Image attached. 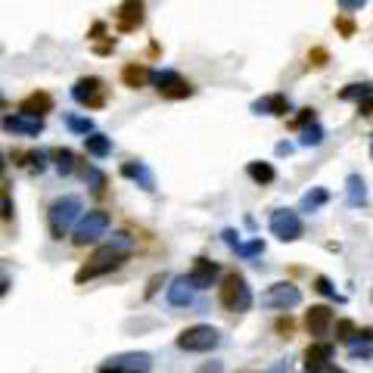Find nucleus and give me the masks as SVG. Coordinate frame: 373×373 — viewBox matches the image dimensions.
Listing matches in <instances>:
<instances>
[{"instance_id": "nucleus-22", "label": "nucleus", "mask_w": 373, "mask_h": 373, "mask_svg": "<svg viewBox=\"0 0 373 373\" xmlns=\"http://www.w3.org/2000/svg\"><path fill=\"white\" fill-rule=\"evenodd\" d=\"M348 352H352V358H361V361L370 358L373 354V329H361V333L348 342Z\"/></svg>"}, {"instance_id": "nucleus-1", "label": "nucleus", "mask_w": 373, "mask_h": 373, "mask_svg": "<svg viewBox=\"0 0 373 373\" xmlns=\"http://www.w3.org/2000/svg\"><path fill=\"white\" fill-rule=\"evenodd\" d=\"M81 211H84V205H81L78 196H59V199H53V202H50V209H47L50 236H53V240H62V236L72 230V224H78L81 218H84Z\"/></svg>"}, {"instance_id": "nucleus-2", "label": "nucleus", "mask_w": 373, "mask_h": 373, "mask_svg": "<svg viewBox=\"0 0 373 373\" xmlns=\"http://www.w3.org/2000/svg\"><path fill=\"white\" fill-rule=\"evenodd\" d=\"M124 261H128V252H122V249H115L112 242H106V246H99L97 252H93V258L87 261V265L78 267L75 283H87V280H93V277H103V274L122 267Z\"/></svg>"}, {"instance_id": "nucleus-5", "label": "nucleus", "mask_w": 373, "mask_h": 373, "mask_svg": "<svg viewBox=\"0 0 373 373\" xmlns=\"http://www.w3.org/2000/svg\"><path fill=\"white\" fill-rule=\"evenodd\" d=\"M218 342H221V333H218L215 327H209V323H193V327L180 329L178 336V348L180 352H211V348H218Z\"/></svg>"}, {"instance_id": "nucleus-19", "label": "nucleus", "mask_w": 373, "mask_h": 373, "mask_svg": "<svg viewBox=\"0 0 373 373\" xmlns=\"http://www.w3.org/2000/svg\"><path fill=\"white\" fill-rule=\"evenodd\" d=\"M122 174L124 178H131V180H137L143 190H155V180H153V174H149V168L143 165V162H124Z\"/></svg>"}, {"instance_id": "nucleus-31", "label": "nucleus", "mask_w": 373, "mask_h": 373, "mask_svg": "<svg viewBox=\"0 0 373 373\" xmlns=\"http://www.w3.org/2000/svg\"><path fill=\"white\" fill-rule=\"evenodd\" d=\"M66 124L75 131V134H93V122L90 118H78V115H66Z\"/></svg>"}, {"instance_id": "nucleus-18", "label": "nucleus", "mask_w": 373, "mask_h": 373, "mask_svg": "<svg viewBox=\"0 0 373 373\" xmlns=\"http://www.w3.org/2000/svg\"><path fill=\"white\" fill-rule=\"evenodd\" d=\"M122 81L128 87H146L149 81H153V68L143 66V62H128V66L122 68Z\"/></svg>"}, {"instance_id": "nucleus-15", "label": "nucleus", "mask_w": 373, "mask_h": 373, "mask_svg": "<svg viewBox=\"0 0 373 373\" xmlns=\"http://www.w3.org/2000/svg\"><path fill=\"white\" fill-rule=\"evenodd\" d=\"M329 361H333V345H329V342L317 339L305 348V367H308V373H317L321 367H327Z\"/></svg>"}, {"instance_id": "nucleus-4", "label": "nucleus", "mask_w": 373, "mask_h": 373, "mask_svg": "<svg viewBox=\"0 0 373 373\" xmlns=\"http://www.w3.org/2000/svg\"><path fill=\"white\" fill-rule=\"evenodd\" d=\"M109 211L106 209H93V211H87L84 218L78 221V227H75V236H72V242L78 249H84V246H93V242L99 240V236H106V230H109Z\"/></svg>"}, {"instance_id": "nucleus-8", "label": "nucleus", "mask_w": 373, "mask_h": 373, "mask_svg": "<svg viewBox=\"0 0 373 373\" xmlns=\"http://www.w3.org/2000/svg\"><path fill=\"white\" fill-rule=\"evenodd\" d=\"M153 84H155V90H159V97H165V99L193 97V84L180 78L178 72H171V68H165V72H153Z\"/></svg>"}, {"instance_id": "nucleus-38", "label": "nucleus", "mask_w": 373, "mask_h": 373, "mask_svg": "<svg viewBox=\"0 0 373 373\" xmlns=\"http://www.w3.org/2000/svg\"><path fill=\"white\" fill-rule=\"evenodd\" d=\"M292 329H296V323H292L289 317H280V321H277V333H283V339H289Z\"/></svg>"}, {"instance_id": "nucleus-37", "label": "nucleus", "mask_w": 373, "mask_h": 373, "mask_svg": "<svg viewBox=\"0 0 373 373\" xmlns=\"http://www.w3.org/2000/svg\"><path fill=\"white\" fill-rule=\"evenodd\" d=\"M308 62H311V66H317V68H321L323 62H327V50L314 47V50H311V53H308Z\"/></svg>"}, {"instance_id": "nucleus-29", "label": "nucleus", "mask_w": 373, "mask_h": 373, "mask_svg": "<svg viewBox=\"0 0 373 373\" xmlns=\"http://www.w3.org/2000/svg\"><path fill=\"white\" fill-rule=\"evenodd\" d=\"M323 143V128L321 124H308V128H302V146H321Z\"/></svg>"}, {"instance_id": "nucleus-9", "label": "nucleus", "mask_w": 373, "mask_h": 373, "mask_svg": "<svg viewBox=\"0 0 373 373\" xmlns=\"http://www.w3.org/2000/svg\"><path fill=\"white\" fill-rule=\"evenodd\" d=\"M302 302V292L296 283H274L261 292V305L265 308H277V311H289Z\"/></svg>"}, {"instance_id": "nucleus-44", "label": "nucleus", "mask_w": 373, "mask_h": 373, "mask_svg": "<svg viewBox=\"0 0 373 373\" xmlns=\"http://www.w3.org/2000/svg\"><path fill=\"white\" fill-rule=\"evenodd\" d=\"M370 159H373V140H370Z\"/></svg>"}, {"instance_id": "nucleus-20", "label": "nucleus", "mask_w": 373, "mask_h": 373, "mask_svg": "<svg viewBox=\"0 0 373 373\" xmlns=\"http://www.w3.org/2000/svg\"><path fill=\"white\" fill-rule=\"evenodd\" d=\"M50 109H53V97L44 93V90H37V93H31V97L22 99V112H28V115H41L44 118Z\"/></svg>"}, {"instance_id": "nucleus-24", "label": "nucleus", "mask_w": 373, "mask_h": 373, "mask_svg": "<svg viewBox=\"0 0 373 373\" xmlns=\"http://www.w3.org/2000/svg\"><path fill=\"white\" fill-rule=\"evenodd\" d=\"M345 196H348V205H364L367 202V186H364V178H361V174H348Z\"/></svg>"}, {"instance_id": "nucleus-32", "label": "nucleus", "mask_w": 373, "mask_h": 373, "mask_svg": "<svg viewBox=\"0 0 373 373\" xmlns=\"http://www.w3.org/2000/svg\"><path fill=\"white\" fill-rule=\"evenodd\" d=\"M84 180L90 184V190H93V193H103V186H106L103 171H97V168H84Z\"/></svg>"}, {"instance_id": "nucleus-14", "label": "nucleus", "mask_w": 373, "mask_h": 373, "mask_svg": "<svg viewBox=\"0 0 373 373\" xmlns=\"http://www.w3.org/2000/svg\"><path fill=\"white\" fill-rule=\"evenodd\" d=\"M218 274H221V267H218L215 261H209V258H196L186 277H190V283L196 286V289H209V286L215 283Z\"/></svg>"}, {"instance_id": "nucleus-12", "label": "nucleus", "mask_w": 373, "mask_h": 373, "mask_svg": "<svg viewBox=\"0 0 373 373\" xmlns=\"http://www.w3.org/2000/svg\"><path fill=\"white\" fill-rule=\"evenodd\" d=\"M305 327H308V333L314 339H323L329 333V327H333V308L329 305H311L308 314H305Z\"/></svg>"}, {"instance_id": "nucleus-16", "label": "nucleus", "mask_w": 373, "mask_h": 373, "mask_svg": "<svg viewBox=\"0 0 373 373\" xmlns=\"http://www.w3.org/2000/svg\"><path fill=\"white\" fill-rule=\"evenodd\" d=\"M292 106H289V97L286 93H271V97H261L252 103V112H265V115H286Z\"/></svg>"}, {"instance_id": "nucleus-28", "label": "nucleus", "mask_w": 373, "mask_h": 373, "mask_svg": "<svg viewBox=\"0 0 373 373\" xmlns=\"http://www.w3.org/2000/svg\"><path fill=\"white\" fill-rule=\"evenodd\" d=\"M16 155H19V159H25L22 165L28 168L31 174H41L44 168H47V153H44V149H35V153H25V155H22V153H16Z\"/></svg>"}, {"instance_id": "nucleus-13", "label": "nucleus", "mask_w": 373, "mask_h": 373, "mask_svg": "<svg viewBox=\"0 0 373 373\" xmlns=\"http://www.w3.org/2000/svg\"><path fill=\"white\" fill-rule=\"evenodd\" d=\"M3 128L10 134H22V137H37L44 131V118L41 115H28V112H16V115L3 118Z\"/></svg>"}, {"instance_id": "nucleus-26", "label": "nucleus", "mask_w": 373, "mask_h": 373, "mask_svg": "<svg viewBox=\"0 0 373 373\" xmlns=\"http://www.w3.org/2000/svg\"><path fill=\"white\" fill-rule=\"evenodd\" d=\"M327 199H329V193L323 190V186H314V190H308V193L302 196V202H298V211H317L323 202H327Z\"/></svg>"}, {"instance_id": "nucleus-23", "label": "nucleus", "mask_w": 373, "mask_h": 373, "mask_svg": "<svg viewBox=\"0 0 373 373\" xmlns=\"http://www.w3.org/2000/svg\"><path fill=\"white\" fill-rule=\"evenodd\" d=\"M50 159H53V165H56V171L62 174V178H68V174L78 168V159H75V153L68 146H59V149H53L50 153Z\"/></svg>"}, {"instance_id": "nucleus-6", "label": "nucleus", "mask_w": 373, "mask_h": 373, "mask_svg": "<svg viewBox=\"0 0 373 373\" xmlns=\"http://www.w3.org/2000/svg\"><path fill=\"white\" fill-rule=\"evenodd\" d=\"M99 373H153V354L146 352H124L115 358H106Z\"/></svg>"}, {"instance_id": "nucleus-39", "label": "nucleus", "mask_w": 373, "mask_h": 373, "mask_svg": "<svg viewBox=\"0 0 373 373\" xmlns=\"http://www.w3.org/2000/svg\"><path fill=\"white\" fill-rule=\"evenodd\" d=\"M367 0H339V10H345V12H354V10H361Z\"/></svg>"}, {"instance_id": "nucleus-34", "label": "nucleus", "mask_w": 373, "mask_h": 373, "mask_svg": "<svg viewBox=\"0 0 373 373\" xmlns=\"http://www.w3.org/2000/svg\"><path fill=\"white\" fill-rule=\"evenodd\" d=\"M314 124V109H298V115L289 122V128H308Z\"/></svg>"}, {"instance_id": "nucleus-30", "label": "nucleus", "mask_w": 373, "mask_h": 373, "mask_svg": "<svg viewBox=\"0 0 373 373\" xmlns=\"http://www.w3.org/2000/svg\"><path fill=\"white\" fill-rule=\"evenodd\" d=\"M354 336H358V329H354V323L348 321V317L336 321V339H339V342H352Z\"/></svg>"}, {"instance_id": "nucleus-33", "label": "nucleus", "mask_w": 373, "mask_h": 373, "mask_svg": "<svg viewBox=\"0 0 373 373\" xmlns=\"http://www.w3.org/2000/svg\"><path fill=\"white\" fill-rule=\"evenodd\" d=\"M258 252H265V242L261 240L240 242V246H236V255H240V258H252V255H258Z\"/></svg>"}, {"instance_id": "nucleus-35", "label": "nucleus", "mask_w": 373, "mask_h": 373, "mask_svg": "<svg viewBox=\"0 0 373 373\" xmlns=\"http://www.w3.org/2000/svg\"><path fill=\"white\" fill-rule=\"evenodd\" d=\"M314 289L321 292V296H327V298H339V296H336V286L329 283L327 277H314Z\"/></svg>"}, {"instance_id": "nucleus-17", "label": "nucleus", "mask_w": 373, "mask_h": 373, "mask_svg": "<svg viewBox=\"0 0 373 373\" xmlns=\"http://www.w3.org/2000/svg\"><path fill=\"white\" fill-rule=\"evenodd\" d=\"M193 289H196V286L190 283V277H178L168 286V302H171L174 308H186V305H193Z\"/></svg>"}, {"instance_id": "nucleus-42", "label": "nucleus", "mask_w": 373, "mask_h": 373, "mask_svg": "<svg viewBox=\"0 0 373 373\" xmlns=\"http://www.w3.org/2000/svg\"><path fill=\"white\" fill-rule=\"evenodd\" d=\"M199 373H221V361H215V364H205V367H199Z\"/></svg>"}, {"instance_id": "nucleus-10", "label": "nucleus", "mask_w": 373, "mask_h": 373, "mask_svg": "<svg viewBox=\"0 0 373 373\" xmlns=\"http://www.w3.org/2000/svg\"><path fill=\"white\" fill-rule=\"evenodd\" d=\"M302 230H305V224H302V218H298V211L277 209L271 215V233L277 236V240L292 242V240H298V236H302Z\"/></svg>"}, {"instance_id": "nucleus-3", "label": "nucleus", "mask_w": 373, "mask_h": 373, "mask_svg": "<svg viewBox=\"0 0 373 373\" xmlns=\"http://www.w3.org/2000/svg\"><path fill=\"white\" fill-rule=\"evenodd\" d=\"M221 305L227 311H249L252 308V289H249V283H246V277H242L240 271H230V274H224V280H221Z\"/></svg>"}, {"instance_id": "nucleus-21", "label": "nucleus", "mask_w": 373, "mask_h": 373, "mask_svg": "<svg viewBox=\"0 0 373 373\" xmlns=\"http://www.w3.org/2000/svg\"><path fill=\"white\" fill-rule=\"evenodd\" d=\"M84 149H87V155H93V159H106V155L112 153V140L106 134H87L84 137Z\"/></svg>"}, {"instance_id": "nucleus-25", "label": "nucleus", "mask_w": 373, "mask_h": 373, "mask_svg": "<svg viewBox=\"0 0 373 373\" xmlns=\"http://www.w3.org/2000/svg\"><path fill=\"white\" fill-rule=\"evenodd\" d=\"M246 174L255 180V184H271V180L277 178V171H274L271 162H249V165H246Z\"/></svg>"}, {"instance_id": "nucleus-43", "label": "nucleus", "mask_w": 373, "mask_h": 373, "mask_svg": "<svg viewBox=\"0 0 373 373\" xmlns=\"http://www.w3.org/2000/svg\"><path fill=\"white\" fill-rule=\"evenodd\" d=\"M317 373H345V370H342V367H336V364H327V367H321Z\"/></svg>"}, {"instance_id": "nucleus-36", "label": "nucleus", "mask_w": 373, "mask_h": 373, "mask_svg": "<svg viewBox=\"0 0 373 373\" xmlns=\"http://www.w3.org/2000/svg\"><path fill=\"white\" fill-rule=\"evenodd\" d=\"M336 28H339L345 37H352V35H354V22H352L348 16H339V19H336Z\"/></svg>"}, {"instance_id": "nucleus-7", "label": "nucleus", "mask_w": 373, "mask_h": 373, "mask_svg": "<svg viewBox=\"0 0 373 373\" xmlns=\"http://www.w3.org/2000/svg\"><path fill=\"white\" fill-rule=\"evenodd\" d=\"M72 97L78 106H84V109H103L106 106V84L103 78H97V75H87V78H78L72 87Z\"/></svg>"}, {"instance_id": "nucleus-40", "label": "nucleus", "mask_w": 373, "mask_h": 373, "mask_svg": "<svg viewBox=\"0 0 373 373\" xmlns=\"http://www.w3.org/2000/svg\"><path fill=\"white\" fill-rule=\"evenodd\" d=\"M358 112H361V115H373V97L364 99V103H358Z\"/></svg>"}, {"instance_id": "nucleus-11", "label": "nucleus", "mask_w": 373, "mask_h": 373, "mask_svg": "<svg viewBox=\"0 0 373 373\" xmlns=\"http://www.w3.org/2000/svg\"><path fill=\"white\" fill-rule=\"evenodd\" d=\"M143 19H146V3L143 0H122L115 10V28L122 35H131L143 25Z\"/></svg>"}, {"instance_id": "nucleus-41", "label": "nucleus", "mask_w": 373, "mask_h": 373, "mask_svg": "<svg viewBox=\"0 0 373 373\" xmlns=\"http://www.w3.org/2000/svg\"><path fill=\"white\" fill-rule=\"evenodd\" d=\"M236 236H240V233H233V230H224V242H227V246H240V240H236Z\"/></svg>"}, {"instance_id": "nucleus-27", "label": "nucleus", "mask_w": 373, "mask_h": 373, "mask_svg": "<svg viewBox=\"0 0 373 373\" xmlns=\"http://www.w3.org/2000/svg\"><path fill=\"white\" fill-rule=\"evenodd\" d=\"M373 97V84H348L345 90H339V99H352V103H364Z\"/></svg>"}]
</instances>
